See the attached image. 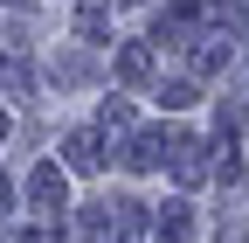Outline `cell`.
<instances>
[{"instance_id":"6da1fadb","label":"cell","mask_w":249,"mask_h":243,"mask_svg":"<svg viewBox=\"0 0 249 243\" xmlns=\"http://www.w3.org/2000/svg\"><path fill=\"white\" fill-rule=\"evenodd\" d=\"M187 202H166V216H160V243H187Z\"/></svg>"},{"instance_id":"7a4b0ae2","label":"cell","mask_w":249,"mask_h":243,"mask_svg":"<svg viewBox=\"0 0 249 243\" xmlns=\"http://www.w3.org/2000/svg\"><path fill=\"white\" fill-rule=\"evenodd\" d=\"M35 202H42V208H62V181H55V167L35 174Z\"/></svg>"},{"instance_id":"3957f363","label":"cell","mask_w":249,"mask_h":243,"mask_svg":"<svg viewBox=\"0 0 249 243\" xmlns=\"http://www.w3.org/2000/svg\"><path fill=\"white\" fill-rule=\"evenodd\" d=\"M173 174H180V181H201V174H208V160H201V146H180V160H173Z\"/></svg>"},{"instance_id":"277c9868","label":"cell","mask_w":249,"mask_h":243,"mask_svg":"<svg viewBox=\"0 0 249 243\" xmlns=\"http://www.w3.org/2000/svg\"><path fill=\"white\" fill-rule=\"evenodd\" d=\"M70 167H97V139H90V132L70 139Z\"/></svg>"},{"instance_id":"5b68a950","label":"cell","mask_w":249,"mask_h":243,"mask_svg":"<svg viewBox=\"0 0 249 243\" xmlns=\"http://www.w3.org/2000/svg\"><path fill=\"white\" fill-rule=\"evenodd\" d=\"M0 208H7V188H0Z\"/></svg>"}]
</instances>
